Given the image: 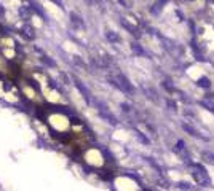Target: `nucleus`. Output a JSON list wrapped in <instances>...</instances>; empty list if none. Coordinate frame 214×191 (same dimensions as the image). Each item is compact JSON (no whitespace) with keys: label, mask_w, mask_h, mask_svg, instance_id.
Returning <instances> with one entry per match:
<instances>
[{"label":"nucleus","mask_w":214,"mask_h":191,"mask_svg":"<svg viewBox=\"0 0 214 191\" xmlns=\"http://www.w3.org/2000/svg\"><path fill=\"white\" fill-rule=\"evenodd\" d=\"M198 169H200V172H195V174H193V177H195V180H197V183H202V185H206V183H208V177H206L205 170H203L202 167H198Z\"/></svg>","instance_id":"f257e3e1"},{"label":"nucleus","mask_w":214,"mask_h":191,"mask_svg":"<svg viewBox=\"0 0 214 191\" xmlns=\"http://www.w3.org/2000/svg\"><path fill=\"white\" fill-rule=\"evenodd\" d=\"M203 158L208 161V162H211V164H214V155H209V153H205L203 155Z\"/></svg>","instance_id":"f03ea898"},{"label":"nucleus","mask_w":214,"mask_h":191,"mask_svg":"<svg viewBox=\"0 0 214 191\" xmlns=\"http://www.w3.org/2000/svg\"><path fill=\"white\" fill-rule=\"evenodd\" d=\"M206 83H208V80H205V78H202V80H200V83H198V85H200V86H205V88H206V86H208Z\"/></svg>","instance_id":"7ed1b4c3"}]
</instances>
